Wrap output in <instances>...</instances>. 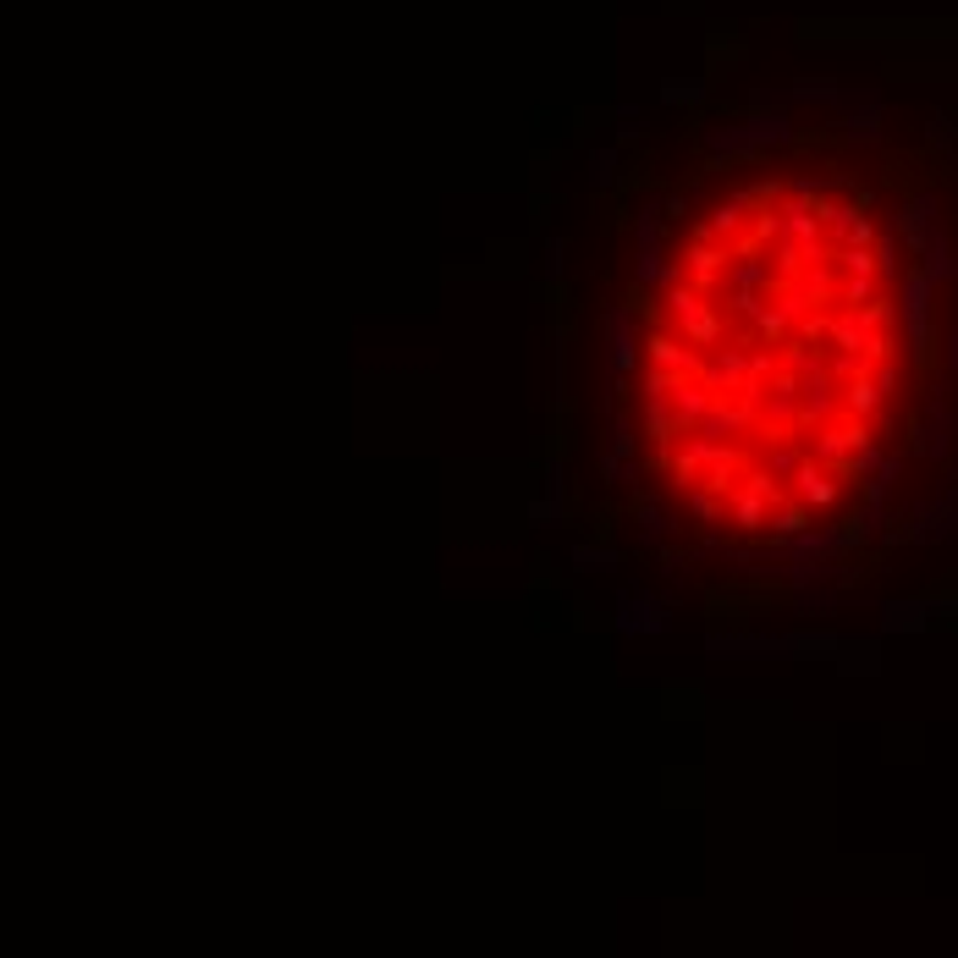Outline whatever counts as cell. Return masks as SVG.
<instances>
[{"label":"cell","instance_id":"1","mask_svg":"<svg viewBox=\"0 0 958 958\" xmlns=\"http://www.w3.org/2000/svg\"><path fill=\"white\" fill-rule=\"evenodd\" d=\"M788 138H793V127H788L782 111H755L738 127H711V133H705V149H711V155H749V149L788 144Z\"/></svg>","mask_w":958,"mask_h":958},{"label":"cell","instance_id":"4","mask_svg":"<svg viewBox=\"0 0 958 958\" xmlns=\"http://www.w3.org/2000/svg\"><path fill=\"white\" fill-rule=\"evenodd\" d=\"M590 177H595V188H612V182H617V149H595Z\"/></svg>","mask_w":958,"mask_h":958},{"label":"cell","instance_id":"2","mask_svg":"<svg viewBox=\"0 0 958 958\" xmlns=\"http://www.w3.org/2000/svg\"><path fill=\"white\" fill-rule=\"evenodd\" d=\"M606 331H612V375H628L639 364V336H634V320L623 309L606 314Z\"/></svg>","mask_w":958,"mask_h":958},{"label":"cell","instance_id":"6","mask_svg":"<svg viewBox=\"0 0 958 958\" xmlns=\"http://www.w3.org/2000/svg\"><path fill=\"white\" fill-rule=\"evenodd\" d=\"M639 535L645 540H656V535H667V518H661V507H639Z\"/></svg>","mask_w":958,"mask_h":958},{"label":"cell","instance_id":"5","mask_svg":"<svg viewBox=\"0 0 958 958\" xmlns=\"http://www.w3.org/2000/svg\"><path fill=\"white\" fill-rule=\"evenodd\" d=\"M700 94H705V83H678V78L661 83V100H667V105H694Z\"/></svg>","mask_w":958,"mask_h":958},{"label":"cell","instance_id":"7","mask_svg":"<svg viewBox=\"0 0 958 958\" xmlns=\"http://www.w3.org/2000/svg\"><path fill=\"white\" fill-rule=\"evenodd\" d=\"M573 562H584V568H612V551H606V546H579V551H573Z\"/></svg>","mask_w":958,"mask_h":958},{"label":"cell","instance_id":"9","mask_svg":"<svg viewBox=\"0 0 958 958\" xmlns=\"http://www.w3.org/2000/svg\"><path fill=\"white\" fill-rule=\"evenodd\" d=\"M529 518H535V524H546V518H557V496H551V502H535V507H529Z\"/></svg>","mask_w":958,"mask_h":958},{"label":"cell","instance_id":"3","mask_svg":"<svg viewBox=\"0 0 958 958\" xmlns=\"http://www.w3.org/2000/svg\"><path fill=\"white\" fill-rule=\"evenodd\" d=\"M661 623H667V617L656 612V601H623V617H617V628H623V634H634V628L656 634Z\"/></svg>","mask_w":958,"mask_h":958},{"label":"cell","instance_id":"8","mask_svg":"<svg viewBox=\"0 0 958 958\" xmlns=\"http://www.w3.org/2000/svg\"><path fill=\"white\" fill-rule=\"evenodd\" d=\"M661 215H672V221H683V215H689V199H683V193H672V199L661 204Z\"/></svg>","mask_w":958,"mask_h":958}]
</instances>
